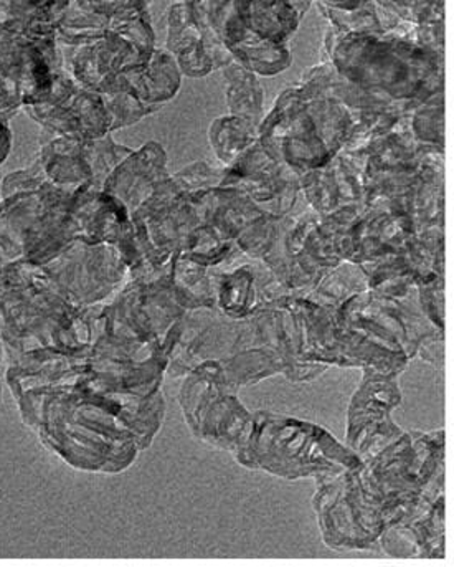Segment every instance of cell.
<instances>
[{"label":"cell","instance_id":"3957f363","mask_svg":"<svg viewBox=\"0 0 454 567\" xmlns=\"http://www.w3.org/2000/svg\"><path fill=\"white\" fill-rule=\"evenodd\" d=\"M322 2L336 7V9L354 10L363 6L367 0H322Z\"/></svg>","mask_w":454,"mask_h":567},{"label":"cell","instance_id":"277c9868","mask_svg":"<svg viewBox=\"0 0 454 567\" xmlns=\"http://www.w3.org/2000/svg\"><path fill=\"white\" fill-rule=\"evenodd\" d=\"M289 2L295 6V9L298 10L299 16H302V13L308 10L309 3H311V0H289Z\"/></svg>","mask_w":454,"mask_h":567},{"label":"cell","instance_id":"7a4b0ae2","mask_svg":"<svg viewBox=\"0 0 454 567\" xmlns=\"http://www.w3.org/2000/svg\"><path fill=\"white\" fill-rule=\"evenodd\" d=\"M169 47L179 56L182 66L187 72L205 73L210 70V56L205 50L204 35L192 17L187 3L173 7L169 20Z\"/></svg>","mask_w":454,"mask_h":567},{"label":"cell","instance_id":"6da1fadb","mask_svg":"<svg viewBox=\"0 0 454 567\" xmlns=\"http://www.w3.org/2000/svg\"><path fill=\"white\" fill-rule=\"evenodd\" d=\"M238 22L260 39L281 45L298 27L299 16L289 0H231Z\"/></svg>","mask_w":454,"mask_h":567}]
</instances>
